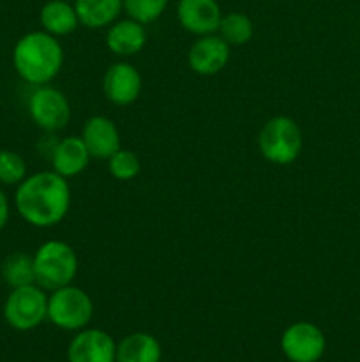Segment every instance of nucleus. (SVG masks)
Returning a JSON list of instances; mask_svg holds the SVG:
<instances>
[{"instance_id":"1","label":"nucleus","mask_w":360,"mask_h":362,"mask_svg":"<svg viewBox=\"0 0 360 362\" xmlns=\"http://www.w3.org/2000/svg\"><path fill=\"white\" fill-rule=\"evenodd\" d=\"M14 207L25 223L35 228H52L67 216L71 187L56 172H39L18 184Z\"/></svg>"},{"instance_id":"2","label":"nucleus","mask_w":360,"mask_h":362,"mask_svg":"<svg viewBox=\"0 0 360 362\" xmlns=\"http://www.w3.org/2000/svg\"><path fill=\"white\" fill-rule=\"evenodd\" d=\"M13 66L27 83L48 85L64 66V49L55 35L44 30L21 35L13 48Z\"/></svg>"},{"instance_id":"3","label":"nucleus","mask_w":360,"mask_h":362,"mask_svg":"<svg viewBox=\"0 0 360 362\" xmlns=\"http://www.w3.org/2000/svg\"><path fill=\"white\" fill-rule=\"evenodd\" d=\"M35 283L42 290L62 288L78 274L76 251L64 240H46L34 253Z\"/></svg>"},{"instance_id":"4","label":"nucleus","mask_w":360,"mask_h":362,"mask_svg":"<svg viewBox=\"0 0 360 362\" xmlns=\"http://www.w3.org/2000/svg\"><path fill=\"white\" fill-rule=\"evenodd\" d=\"M302 131L299 124L286 115L272 117L258 134V148L267 161L286 166L296 161L302 152Z\"/></svg>"},{"instance_id":"5","label":"nucleus","mask_w":360,"mask_h":362,"mask_svg":"<svg viewBox=\"0 0 360 362\" xmlns=\"http://www.w3.org/2000/svg\"><path fill=\"white\" fill-rule=\"evenodd\" d=\"M94 315V303L85 290L67 285L48 297V320L64 331H81Z\"/></svg>"},{"instance_id":"6","label":"nucleus","mask_w":360,"mask_h":362,"mask_svg":"<svg viewBox=\"0 0 360 362\" xmlns=\"http://www.w3.org/2000/svg\"><path fill=\"white\" fill-rule=\"evenodd\" d=\"M4 318L16 331H32L48 318V297L39 285L11 290L4 303Z\"/></svg>"},{"instance_id":"7","label":"nucleus","mask_w":360,"mask_h":362,"mask_svg":"<svg viewBox=\"0 0 360 362\" xmlns=\"http://www.w3.org/2000/svg\"><path fill=\"white\" fill-rule=\"evenodd\" d=\"M28 113L34 124L41 129L60 131L69 124L71 106L66 95L55 87L39 85L28 98Z\"/></svg>"},{"instance_id":"8","label":"nucleus","mask_w":360,"mask_h":362,"mask_svg":"<svg viewBox=\"0 0 360 362\" xmlns=\"http://www.w3.org/2000/svg\"><path fill=\"white\" fill-rule=\"evenodd\" d=\"M281 349L292 362H318L327 349V339L318 325L296 322L282 332Z\"/></svg>"},{"instance_id":"9","label":"nucleus","mask_w":360,"mask_h":362,"mask_svg":"<svg viewBox=\"0 0 360 362\" xmlns=\"http://www.w3.org/2000/svg\"><path fill=\"white\" fill-rule=\"evenodd\" d=\"M106 99L116 106L133 105L141 92V74L133 64L116 62L106 69L102 78Z\"/></svg>"},{"instance_id":"10","label":"nucleus","mask_w":360,"mask_h":362,"mask_svg":"<svg viewBox=\"0 0 360 362\" xmlns=\"http://www.w3.org/2000/svg\"><path fill=\"white\" fill-rule=\"evenodd\" d=\"M229 45L221 35H201L187 53L189 67L201 76L221 73L229 60Z\"/></svg>"},{"instance_id":"11","label":"nucleus","mask_w":360,"mask_h":362,"mask_svg":"<svg viewBox=\"0 0 360 362\" xmlns=\"http://www.w3.org/2000/svg\"><path fill=\"white\" fill-rule=\"evenodd\" d=\"M116 345L108 332L101 329L80 331L69 343V362H115Z\"/></svg>"},{"instance_id":"12","label":"nucleus","mask_w":360,"mask_h":362,"mask_svg":"<svg viewBox=\"0 0 360 362\" xmlns=\"http://www.w3.org/2000/svg\"><path fill=\"white\" fill-rule=\"evenodd\" d=\"M176 18L187 32L201 37L217 32L222 14L217 0H180Z\"/></svg>"},{"instance_id":"13","label":"nucleus","mask_w":360,"mask_h":362,"mask_svg":"<svg viewBox=\"0 0 360 362\" xmlns=\"http://www.w3.org/2000/svg\"><path fill=\"white\" fill-rule=\"evenodd\" d=\"M81 140L90 158L95 159H109L119 148H122L115 122L104 115H94L85 122Z\"/></svg>"},{"instance_id":"14","label":"nucleus","mask_w":360,"mask_h":362,"mask_svg":"<svg viewBox=\"0 0 360 362\" xmlns=\"http://www.w3.org/2000/svg\"><path fill=\"white\" fill-rule=\"evenodd\" d=\"M147 45L145 25L136 20H119L109 25L106 32V46L119 57H133L140 53Z\"/></svg>"},{"instance_id":"15","label":"nucleus","mask_w":360,"mask_h":362,"mask_svg":"<svg viewBox=\"0 0 360 362\" xmlns=\"http://www.w3.org/2000/svg\"><path fill=\"white\" fill-rule=\"evenodd\" d=\"M90 161L87 147L81 136H67L55 145L52 152L53 172L62 175L64 179H71L83 172Z\"/></svg>"},{"instance_id":"16","label":"nucleus","mask_w":360,"mask_h":362,"mask_svg":"<svg viewBox=\"0 0 360 362\" xmlns=\"http://www.w3.org/2000/svg\"><path fill=\"white\" fill-rule=\"evenodd\" d=\"M39 21L42 25V30L55 35V37L73 34L80 25L76 9L66 0H48L41 7Z\"/></svg>"},{"instance_id":"17","label":"nucleus","mask_w":360,"mask_h":362,"mask_svg":"<svg viewBox=\"0 0 360 362\" xmlns=\"http://www.w3.org/2000/svg\"><path fill=\"white\" fill-rule=\"evenodd\" d=\"M74 9L80 25L87 28H104L115 23L124 9V0H76Z\"/></svg>"},{"instance_id":"18","label":"nucleus","mask_w":360,"mask_h":362,"mask_svg":"<svg viewBox=\"0 0 360 362\" xmlns=\"http://www.w3.org/2000/svg\"><path fill=\"white\" fill-rule=\"evenodd\" d=\"M161 345L147 332H133L116 345L115 362H159Z\"/></svg>"},{"instance_id":"19","label":"nucleus","mask_w":360,"mask_h":362,"mask_svg":"<svg viewBox=\"0 0 360 362\" xmlns=\"http://www.w3.org/2000/svg\"><path fill=\"white\" fill-rule=\"evenodd\" d=\"M2 278L11 288L18 286L34 285L35 271H34V255H28L25 251H16L11 253L6 260L2 262ZM37 285V283H35Z\"/></svg>"},{"instance_id":"20","label":"nucleus","mask_w":360,"mask_h":362,"mask_svg":"<svg viewBox=\"0 0 360 362\" xmlns=\"http://www.w3.org/2000/svg\"><path fill=\"white\" fill-rule=\"evenodd\" d=\"M217 32L229 46H242L253 39L254 25L244 13H228L221 18Z\"/></svg>"},{"instance_id":"21","label":"nucleus","mask_w":360,"mask_h":362,"mask_svg":"<svg viewBox=\"0 0 360 362\" xmlns=\"http://www.w3.org/2000/svg\"><path fill=\"white\" fill-rule=\"evenodd\" d=\"M168 2L169 0H124V9L131 20L148 25L162 16Z\"/></svg>"},{"instance_id":"22","label":"nucleus","mask_w":360,"mask_h":362,"mask_svg":"<svg viewBox=\"0 0 360 362\" xmlns=\"http://www.w3.org/2000/svg\"><path fill=\"white\" fill-rule=\"evenodd\" d=\"M27 177V163L18 152L0 148V184L18 186Z\"/></svg>"},{"instance_id":"23","label":"nucleus","mask_w":360,"mask_h":362,"mask_svg":"<svg viewBox=\"0 0 360 362\" xmlns=\"http://www.w3.org/2000/svg\"><path fill=\"white\" fill-rule=\"evenodd\" d=\"M140 159L133 151L119 148L108 159V170L116 180H131L140 173Z\"/></svg>"},{"instance_id":"24","label":"nucleus","mask_w":360,"mask_h":362,"mask_svg":"<svg viewBox=\"0 0 360 362\" xmlns=\"http://www.w3.org/2000/svg\"><path fill=\"white\" fill-rule=\"evenodd\" d=\"M9 214H11V207H9V200H7L6 193L0 189V232L6 228L7 221H9Z\"/></svg>"}]
</instances>
